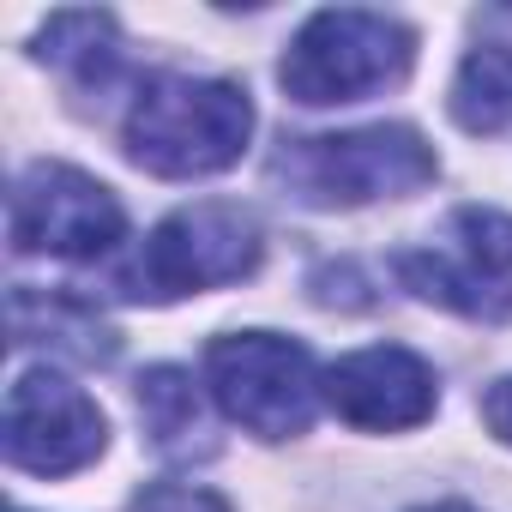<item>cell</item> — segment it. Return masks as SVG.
<instances>
[{
	"mask_svg": "<svg viewBox=\"0 0 512 512\" xmlns=\"http://www.w3.org/2000/svg\"><path fill=\"white\" fill-rule=\"evenodd\" d=\"M434 175H440L434 145L404 121L308 133V139H284L272 151V187H284V199L314 205V211L404 199V193H422Z\"/></svg>",
	"mask_w": 512,
	"mask_h": 512,
	"instance_id": "2",
	"label": "cell"
},
{
	"mask_svg": "<svg viewBox=\"0 0 512 512\" xmlns=\"http://www.w3.org/2000/svg\"><path fill=\"white\" fill-rule=\"evenodd\" d=\"M398 278L410 296L464 320H512V217L494 205H458L428 247L398 253Z\"/></svg>",
	"mask_w": 512,
	"mask_h": 512,
	"instance_id": "6",
	"label": "cell"
},
{
	"mask_svg": "<svg viewBox=\"0 0 512 512\" xmlns=\"http://www.w3.org/2000/svg\"><path fill=\"white\" fill-rule=\"evenodd\" d=\"M422 512H476V506H422Z\"/></svg>",
	"mask_w": 512,
	"mask_h": 512,
	"instance_id": "16",
	"label": "cell"
},
{
	"mask_svg": "<svg viewBox=\"0 0 512 512\" xmlns=\"http://www.w3.org/2000/svg\"><path fill=\"white\" fill-rule=\"evenodd\" d=\"M326 404L350 422V428H368V434H404V428H422L440 404V380L434 368L404 350V344H368V350H350L326 368Z\"/></svg>",
	"mask_w": 512,
	"mask_h": 512,
	"instance_id": "9",
	"label": "cell"
},
{
	"mask_svg": "<svg viewBox=\"0 0 512 512\" xmlns=\"http://www.w3.org/2000/svg\"><path fill=\"white\" fill-rule=\"evenodd\" d=\"M7 235L19 253H49V260H103L127 235V211L115 187L73 163H31L13 181L7 199Z\"/></svg>",
	"mask_w": 512,
	"mask_h": 512,
	"instance_id": "7",
	"label": "cell"
},
{
	"mask_svg": "<svg viewBox=\"0 0 512 512\" xmlns=\"http://www.w3.org/2000/svg\"><path fill=\"white\" fill-rule=\"evenodd\" d=\"M260 253H266V229L247 205L235 199H199L169 211L139 253L121 266V296L133 302H181L217 284H241L260 272Z\"/></svg>",
	"mask_w": 512,
	"mask_h": 512,
	"instance_id": "3",
	"label": "cell"
},
{
	"mask_svg": "<svg viewBox=\"0 0 512 512\" xmlns=\"http://www.w3.org/2000/svg\"><path fill=\"white\" fill-rule=\"evenodd\" d=\"M452 121L464 133H500L512 127V43H476L458 73H452V97H446Z\"/></svg>",
	"mask_w": 512,
	"mask_h": 512,
	"instance_id": "12",
	"label": "cell"
},
{
	"mask_svg": "<svg viewBox=\"0 0 512 512\" xmlns=\"http://www.w3.org/2000/svg\"><path fill=\"white\" fill-rule=\"evenodd\" d=\"M139 416H145V434L163 458H205L211 452L205 398H199L187 368H145L139 374Z\"/></svg>",
	"mask_w": 512,
	"mask_h": 512,
	"instance_id": "11",
	"label": "cell"
},
{
	"mask_svg": "<svg viewBox=\"0 0 512 512\" xmlns=\"http://www.w3.org/2000/svg\"><path fill=\"white\" fill-rule=\"evenodd\" d=\"M13 344H49L73 362H109L115 356V332L97 320L91 302L67 296V290H13Z\"/></svg>",
	"mask_w": 512,
	"mask_h": 512,
	"instance_id": "10",
	"label": "cell"
},
{
	"mask_svg": "<svg viewBox=\"0 0 512 512\" xmlns=\"http://www.w3.org/2000/svg\"><path fill=\"white\" fill-rule=\"evenodd\" d=\"M247 139H253V103L229 79L157 73L139 85V97L121 121L127 157L163 181L223 175L229 163H241Z\"/></svg>",
	"mask_w": 512,
	"mask_h": 512,
	"instance_id": "1",
	"label": "cell"
},
{
	"mask_svg": "<svg viewBox=\"0 0 512 512\" xmlns=\"http://www.w3.org/2000/svg\"><path fill=\"white\" fill-rule=\"evenodd\" d=\"M133 512H229V500H217L211 488H193V482H157L133 500Z\"/></svg>",
	"mask_w": 512,
	"mask_h": 512,
	"instance_id": "14",
	"label": "cell"
},
{
	"mask_svg": "<svg viewBox=\"0 0 512 512\" xmlns=\"http://www.w3.org/2000/svg\"><path fill=\"white\" fill-rule=\"evenodd\" d=\"M37 55L91 79L115 61V19L109 13H55L37 37Z\"/></svg>",
	"mask_w": 512,
	"mask_h": 512,
	"instance_id": "13",
	"label": "cell"
},
{
	"mask_svg": "<svg viewBox=\"0 0 512 512\" xmlns=\"http://www.w3.org/2000/svg\"><path fill=\"white\" fill-rule=\"evenodd\" d=\"M482 422H488V434H494L500 446H512V374L482 392Z\"/></svg>",
	"mask_w": 512,
	"mask_h": 512,
	"instance_id": "15",
	"label": "cell"
},
{
	"mask_svg": "<svg viewBox=\"0 0 512 512\" xmlns=\"http://www.w3.org/2000/svg\"><path fill=\"white\" fill-rule=\"evenodd\" d=\"M0 440H7L13 470L73 476V470L103 458L109 422H103V410H97V398L85 386H73L55 368H31L7 392V428H0Z\"/></svg>",
	"mask_w": 512,
	"mask_h": 512,
	"instance_id": "8",
	"label": "cell"
},
{
	"mask_svg": "<svg viewBox=\"0 0 512 512\" xmlns=\"http://www.w3.org/2000/svg\"><path fill=\"white\" fill-rule=\"evenodd\" d=\"M410 67H416L410 25H398L386 13H362V7H326L290 37L278 79L296 103L338 109V103H362V97L404 85Z\"/></svg>",
	"mask_w": 512,
	"mask_h": 512,
	"instance_id": "4",
	"label": "cell"
},
{
	"mask_svg": "<svg viewBox=\"0 0 512 512\" xmlns=\"http://www.w3.org/2000/svg\"><path fill=\"white\" fill-rule=\"evenodd\" d=\"M205 392L235 428L260 434V440H296L308 434L326 398V374L314 368V356L296 338L223 332L205 350Z\"/></svg>",
	"mask_w": 512,
	"mask_h": 512,
	"instance_id": "5",
	"label": "cell"
}]
</instances>
